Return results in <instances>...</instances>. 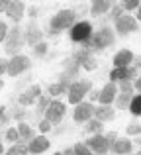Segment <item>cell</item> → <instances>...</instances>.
Returning <instances> with one entry per match:
<instances>
[{
  "instance_id": "6da1fadb",
  "label": "cell",
  "mask_w": 141,
  "mask_h": 155,
  "mask_svg": "<svg viewBox=\"0 0 141 155\" xmlns=\"http://www.w3.org/2000/svg\"><path fill=\"white\" fill-rule=\"evenodd\" d=\"M116 43V34L114 30H112L110 26H102L98 28V30L92 31L90 39H86L84 43H80V45L84 47V49H88L94 55V53H100L104 49H108V47H112Z\"/></svg>"
},
{
  "instance_id": "7a4b0ae2",
  "label": "cell",
  "mask_w": 141,
  "mask_h": 155,
  "mask_svg": "<svg viewBox=\"0 0 141 155\" xmlns=\"http://www.w3.org/2000/svg\"><path fill=\"white\" fill-rule=\"evenodd\" d=\"M2 47H4V53L10 57L14 55H20V51L26 47L24 43V30L20 26H14V28H8V34L2 41Z\"/></svg>"
},
{
  "instance_id": "3957f363",
  "label": "cell",
  "mask_w": 141,
  "mask_h": 155,
  "mask_svg": "<svg viewBox=\"0 0 141 155\" xmlns=\"http://www.w3.org/2000/svg\"><path fill=\"white\" fill-rule=\"evenodd\" d=\"M75 24H76V12L75 10H59L57 14L51 18L49 30L61 34V31H65V30H71Z\"/></svg>"
},
{
  "instance_id": "277c9868",
  "label": "cell",
  "mask_w": 141,
  "mask_h": 155,
  "mask_svg": "<svg viewBox=\"0 0 141 155\" xmlns=\"http://www.w3.org/2000/svg\"><path fill=\"white\" fill-rule=\"evenodd\" d=\"M92 88H94V87H92V83H90V81H86V79L71 83V87L67 88V100H69V104L75 106V104L82 102L84 96H86Z\"/></svg>"
},
{
  "instance_id": "5b68a950",
  "label": "cell",
  "mask_w": 141,
  "mask_h": 155,
  "mask_svg": "<svg viewBox=\"0 0 141 155\" xmlns=\"http://www.w3.org/2000/svg\"><path fill=\"white\" fill-rule=\"evenodd\" d=\"M71 59L75 61V63L79 65L80 69H84V71H94V69L98 67V61H96V57L92 55L88 49H84L82 45H76L75 49H72Z\"/></svg>"
},
{
  "instance_id": "8992f818",
  "label": "cell",
  "mask_w": 141,
  "mask_h": 155,
  "mask_svg": "<svg viewBox=\"0 0 141 155\" xmlns=\"http://www.w3.org/2000/svg\"><path fill=\"white\" fill-rule=\"evenodd\" d=\"M31 67V61H30V57L27 55H14V57H10L8 59V67H6V75L8 77H20L22 73H26L27 69Z\"/></svg>"
},
{
  "instance_id": "52a82bcc",
  "label": "cell",
  "mask_w": 141,
  "mask_h": 155,
  "mask_svg": "<svg viewBox=\"0 0 141 155\" xmlns=\"http://www.w3.org/2000/svg\"><path fill=\"white\" fill-rule=\"evenodd\" d=\"M65 114H67V104L61 102V100H57V98H53L51 104H49V108L43 112V118L53 126V124H61V120L65 118Z\"/></svg>"
},
{
  "instance_id": "ba28073f",
  "label": "cell",
  "mask_w": 141,
  "mask_h": 155,
  "mask_svg": "<svg viewBox=\"0 0 141 155\" xmlns=\"http://www.w3.org/2000/svg\"><path fill=\"white\" fill-rule=\"evenodd\" d=\"M92 24L90 22H76L75 26L69 30V35H71V41H75V43H84L86 39H90V35H92Z\"/></svg>"
},
{
  "instance_id": "9c48e42d",
  "label": "cell",
  "mask_w": 141,
  "mask_h": 155,
  "mask_svg": "<svg viewBox=\"0 0 141 155\" xmlns=\"http://www.w3.org/2000/svg\"><path fill=\"white\" fill-rule=\"evenodd\" d=\"M137 20L133 18V16H130V14H123L120 20H116L114 22V34L116 35H130V34H133V31H137Z\"/></svg>"
},
{
  "instance_id": "30bf717a",
  "label": "cell",
  "mask_w": 141,
  "mask_h": 155,
  "mask_svg": "<svg viewBox=\"0 0 141 155\" xmlns=\"http://www.w3.org/2000/svg\"><path fill=\"white\" fill-rule=\"evenodd\" d=\"M39 41H43V30L37 26V22L31 20V22L27 24V28L24 30V43H26L27 47H35Z\"/></svg>"
},
{
  "instance_id": "8fae6325",
  "label": "cell",
  "mask_w": 141,
  "mask_h": 155,
  "mask_svg": "<svg viewBox=\"0 0 141 155\" xmlns=\"http://www.w3.org/2000/svg\"><path fill=\"white\" fill-rule=\"evenodd\" d=\"M92 114H94V104L92 102H79L75 104V112H72V120L76 122V124H86L88 120L92 118Z\"/></svg>"
},
{
  "instance_id": "7c38bea8",
  "label": "cell",
  "mask_w": 141,
  "mask_h": 155,
  "mask_svg": "<svg viewBox=\"0 0 141 155\" xmlns=\"http://www.w3.org/2000/svg\"><path fill=\"white\" fill-rule=\"evenodd\" d=\"M137 75H139V71L137 69H133L130 65V67H114L110 71V83H120V81H133V79H137Z\"/></svg>"
},
{
  "instance_id": "4fadbf2b",
  "label": "cell",
  "mask_w": 141,
  "mask_h": 155,
  "mask_svg": "<svg viewBox=\"0 0 141 155\" xmlns=\"http://www.w3.org/2000/svg\"><path fill=\"white\" fill-rule=\"evenodd\" d=\"M41 94H43V92H41V87H39V84H31V87H27L24 92H20L18 104L24 106V108H27V106L35 104V100H37Z\"/></svg>"
},
{
  "instance_id": "5bb4252c",
  "label": "cell",
  "mask_w": 141,
  "mask_h": 155,
  "mask_svg": "<svg viewBox=\"0 0 141 155\" xmlns=\"http://www.w3.org/2000/svg\"><path fill=\"white\" fill-rule=\"evenodd\" d=\"M4 14L8 16V18L14 22V26H18L20 22H22L24 14H26V4L22 2V0H14V2H8L6 6V12Z\"/></svg>"
},
{
  "instance_id": "9a60e30c",
  "label": "cell",
  "mask_w": 141,
  "mask_h": 155,
  "mask_svg": "<svg viewBox=\"0 0 141 155\" xmlns=\"http://www.w3.org/2000/svg\"><path fill=\"white\" fill-rule=\"evenodd\" d=\"M84 145H86L92 153H98V155H106L108 153V145H106V140H104V134L90 136L86 141H84Z\"/></svg>"
},
{
  "instance_id": "2e32d148",
  "label": "cell",
  "mask_w": 141,
  "mask_h": 155,
  "mask_svg": "<svg viewBox=\"0 0 141 155\" xmlns=\"http://www.w3.org/2000/svg\"><path fill=\"white\" fill-rule=\"evenodd\" d=\"M116 94H118V87H116V83H106L102 88H100L98 102L102 106H112V104H114Z\"/></svg>"
},
{
  "instance_id": "e0dca14e",
  "label": "cell",
  "mask_w": 141,
  "mask_h": 155,
  "mask_svg": "<svg viewBox=\"0 0 141 155\" xmlns=\"http://www.w3.org/2000/svg\"><path fill=\"white\" fill-rule=\"evenodd\" d=\"M49 147H51V141L47 140L45 136H35L34 140H30V143H27V153L39 155V153H45Z\"/></svg>"
},
{
  "instance_id": "ac0fdd59",
  "label": "cell",
  "mask_w": 141,
  "mask_h": 155,
  "mask_svg": "<svg viewBox=\"0 0 141 155\" xmlns=\"http://www.w3.org/2000/svg\"><path fill=\"white\" fill-rule=\"evenodd\" d=\"M92 118H96V120L100 122H112L116 118V108H112V106H94V114H92Z\"/></svg>"
},
{
  "instance_id": "d6986e66",
  "label": "cell",
  "mask_w": 141,
  "mask_h": 155,
  "mask_svg": "<svg viewBox=\"0 0 141 155\" xmlns=\"http://www.w3.org/2000/svg\"><path fill=\"white\" fill-rule=\"evenodd\" d=\"M79 71H80V67H79V65H76L75 61L71 59V57H67V59L63 61V71H61V73H63V75H65L67 79L71 81V83L79 81V79H76V77H79Z\"/></svg>"
},
{
  "instance_id": "ffe728a7",
  "label": "cell",
  "mask_w": 141,
  "mask_h": 155,
  "mask_svg": "<svg viewBox=\"0 0 141 155\" xmlns=\"http://www.w3.org/2000/svg\"><path fill=\"white\" fill-rule=\"evenodd\" d=\"M112 153H116V155H127V153H131L133 151V143H131V140H127V137H122V140H116V143L112 145V149H110Z\"/></svg>"
},
{
  "instance_id": "44dd1931",
  "label": "cell",
  "mask_w": 141,
  "mask_h": 155,
  "mask_svg": "<svg viewBox=\"0 0 141 155\" xmlns=\"http://www.w3.org/2000/svg\"><path fill=\"white\" fill-rule=\"evenodd\" d=\"M133 53H131L130 49H122V51H118V53H116V55H114V59H112V61H114V67H130V65H131V61H133Z\"/></svg>"
},
{
  "instance_id": "7402d4cb",
  "label": "cell",
  "mask_w": 141,
  "mask_h": 155,
  "mask_svg": "<svg viewBox=\"0 0 141 155\" xmlns=\"http://www.w3.org/2000/svg\"><path fill=\"white\" fill-rule=\"evenodd\" d=\"M112 8V2H108V0H96V2L90 4V16L92 18H100V16L108 14Z\"/></svg>"
},
{
  "instance_id": "603a6c76",
  "label": "cell",
  "mask_w": 141,
  "mask_h": 155,
  "mask_svg": "<svg viewBox=\"0 0 141 155\" xmlns=\"http://www.w3.org/2000/svg\"><path fill=\"white\" fill-rule=\"evenodd\" d=\"M16 130H18V136H20V140H26V141H30V140H34V137H35V130L31 128V126L27 124V122H18Z\"/></svg>"
},
{
  "instance_id": "cb8c5ba5",
  "label": "cell",
  "mask_w": 141,
  "mask_h": 155,
  "mask_svg": "<svg viewBox=\"0 0 141 155\" xmlns=\"http://www.w3.org/2000/svg\"><path fill=\"white\" fill-rule=\"evenodd\" d=\"M84 130H86V134H90V136L102 134L104 132V122L96 120V118H90V120L86 122V126H84Z\"/></svg>"
},
{
  "instance_id": "d4e9b609",
  "label": "cell",
  "mask_w": 141,
  "mask_h": 155,
  "mask_svg": "<svg viewBox=\"0 0 141 155\" xmlns=\"http://www.w3.org/2000/svg\"><path fill=\"white\" fill-rule=\"evenodd\" d=\"M51 100H53V98H51L49 94H45V92H43V94L39 96L37 100H35V104H37V108H35V114H37V116H43V112L49 108Z\"/></svg>"
},
{
  "instance_id": "484cf974",
  "label": "cell",
  "mask_w": 141,
  "mask_h": 155,
  "mask_svg": "<svg viewBox=\"0 0 141 155\" xmlns=\"http://www.w3.org/2000/svg\"><path fill=\"white\" fill-rule=\"evenodd\" d=\"M131 96H133V94H122V92H118L116 98H114V108H120V110L127 108L130 102H131Z\"/></svg>"
},
{
  "instance_id": "4316f807",
  "label": "cell",
  "mask_w": 141,
  "mask_h": 155,
  "mask_svg": "<svg viewBox=\"0 0 141 155\" xmlns=\"http://www.w3.org/2000/svg\"><path fill=\"white\" fill-rule=\"evenodd\" d=\"M45 94H49L51 98H57V96H61V94H67V88L63 87V84H59V83H53V84L47 87Z\"/></svg>"
},
{
  "instance_id": "83f0119b",
  "label": "cell",
  "mask_w": 141,
  "mask_h": 155,
  "mask_svg": "<svg viewBox=\"0 0 141 155\" xmlns=\"http://www.w3.org/2000/svg\"><path fill=\"white\" fill-rule=\"evenodd\" d=\"M127 110H130L133 116H139L141 114V94L139 96L137 94L131 96V102H130V106H127Z\"/></svg>"
},
{
  "instance_id": "f1b7e54d",
  "label": "cell",
  "mask_w": 141,
  "mask_h": 155,
  "mask_svg": "<svg viewBox=\"0 0 141 155\" xmlns=\"http://www.w3.org/2000/svg\"><path fill=\"white\" fill-rule=\"evenodd\" d=\"M122 16H123V10H122V6H120V4H112L110 12H108V18H110L112 22H116V20H120Z\"/></svg>"
},
{
  "instance_id": "f546056e",
  "label": "cell",
  "mask_w": 141,
  "mask_h": 155,
  "mask_svg": "<svg viewBox=\"0 0 141 155\" xmlns=\"http://www.w3.org/2000/svg\"><path fill=\"white\" fill-rule=\"evenodd\" d=\"M116 87H118V92H122V94H133L135 92L130 81H120V83H116Z\"/></svg>"
},
{
  "instance_id": "4dcf8cb0",
  "label": "cell",
  "mask_w": 141,
  "mask_h": 155,
  "mask_svg": "<svg viewBox=\"0 0 141 155\" xmlns=\"http://www.w3.org/2000/svg\"><path fill=\"white\" fill-rule=\"evenodd\" d=\"M31 49H34V55H35V57H45V55H47V49H49V47H47V43H45V41H39L37 45L31 47Z\"/></svg>"
},
{
  "instance_id": "1f68e13d",
  "label": "cell",
  "mask_w": 141,
  "mask_h": 155,
  "mask_svg": "<svg viewBox=\"0 0 141 155\" xmlns=\"http://www.w3.org/2000/svg\"><path fill=\"white\" fill-rule=\"evenodd\" d=\"M122 6V10L123 12H131V10H137V8H141V4H139V0H126V2H122L120 4Z\"/></svg>"
},
{
  "instance_id": "d6a6232c",
  "label": "cell",
  "mask_w": 141,
  "mask_h": 155,
  "mask_svg": "<svg viewBox=\"0 0 141 155\" xmlns=\"http://www.w3.org/2000/svg\"><path fill=\"white\" fill-rule=\"evenodd\" d=\"M4 137H6L10 143H16V141L20 140V136H18V130L16 128H8L6 132H4Z\"/></svg>"
},
{
  "instance_id": "836d02e7",
  "label": "cell",
  "mask_w": 141,
  "mask_h": 155,
  "mask_svg": "<svg viewBox=\"0 0 141 155\" xmlns=\"http://www.w3.org/2000/svg\"><path fill=\"white\" fill-rule=\"evenodd\" d=\"M12 118H10V108L8 106H0V126L2 124H8Z\"/></svg>"
},
{
  "instance_id": "e575fe53",
  "label": "cell",
  "mask_w": 141,
  "mask_h": 155,
  "mask_svg": "<svg viewBox=\"0 0 141 155\" xmlns=\"http://www.w3.org/2000/svg\"><path fill=\"white\" fill-rule=\"evenodd\" d=\"M72 151H75V155H92V151L86 147L84 143H76L72 145Z\"/></svg>"
},
{
  "instance_id": "d590c367",
  "label": "cell",
  "mask_w": 141,
  "mask_h": 155,
  "mask_svg": "<svg viewBox=\"0 0 141 155\" xmlns=\"http://www.w3.org/2000/svg\"><path fill=\"white\" fill-rule=\"evenodd\" d=\"M104 140H106V145H108V151L112 149V145L116 143V140H118V134L116 132H108L106 136H104Z\"/></svg>"
},
{
  "instance_id": "8d00e7d4",
  "label": "cell",
  "mask_w": 141,
  "mask_h": 155,
  "mask_svg": "<svg viewBox=\"0 0 141 155\" xmlns=\"http://www.w3.org/2000/svg\"><path fill=\"white\" fill-rule=\"evenodd\" d=\"M126 134L127 136H139L141 134V124H130L126 128Z\"/></svg>"
},
{
  "instance_id": "74e56055",
  "label": "cell",
  "mask_w": 141,
  "mask_h": 155,
  "mask_svg": "<svg viewBox=\"0 0 141 155\" xmlns=\"http://www.w3.org/2000/svg\"><path fill=\"white\" fill-rule=\"evenodd\" d=\"M51 128H53V126H51V124H49V122H47V120H45V118H43V120H41V122H39V132H41V134H43V136H45V134H47V132H51Z\"/></svg>"
},
{
  "instance_id": "f35d334b",
  "label": "cell",
  "mask_w": 141,
  "mask_h": 155,
  "mask_svg": "<svg viewBox=\"0 0 141 155\" xmlns=\"http://www.w3.org/2000/svg\"><path fill=\"white\" fill-rule=\"evenodd\" d=\"M6 34H8V26H6V22H0V43L4 41Z\"/></svg>"
},
{
  "instance_id": "ab89813d",
  "label": "cell",
  "mask_w": 141,
  "mask_h": 155,
  "mask_svg": "<svg viewBox=\"0 0 141 155\" xmlns=\"http://www.w3.org/2000/svg\"><path fill=\"white\" fill-rule=\"evenodd\" d=\"M6 67H8V59L6 57H0V77L6 75Z\"/></svg>"
},
{
  "instance_id": "60d3db41",
  "label": "cell",
  "mask_w": 141,
  "mask_h": 155,
  "mask_svg": "<svg viewBox=\"0 0 141 155\" xmlns=\"http://www.w3.org/2000/svg\"><path fill=\"white\" fill-rule=\"evenodd\" d=\"M98 94H100L98 88H92V91L88 92V96H90V102H96V100H98Z\"/></svg>"
},
{
  "instance_id": "b9f144b4",
  "label": "cell",
  "mask_w": 141,
  "mask_h": 155,
  "mask_svg": "<svg viewBox=\"0 0 141 155\" xmlns=\"http://www.w3.org/2000/svg\"><path fill=\"white\" fill-rule=\"evenodd\" d=\"M30 18H31V20L37 18V8H35V6H31V8H30Z\"/></svg>"
},
{
  "instance_id": "7bdbcfd3",
  "label": "cell",
  "mask_w": 141,
  "mask_h": 155,
  "mask_svg": "<svg viewBox=\"0 0 141 155\" xmlns=\"http://www.w3.org/2000/svg\"><path fill=\"white\" fill-rule=\"evenodd\" d=\"M2 155H20V153H18V151H16V147H14V145H12V147H10V149H8V151H4Z\"/></svg>"
},
{
  "instance_id": "ee69618b",
  "label": "cell",
  "mask_w": 141,
  "mask_h": 155,
  "mask_svg": "<svg viewBox=\"0 0 141 155\" xmlns=\"http://www.w3.org/2000/svg\"><path fill=\"white\" fill-rule=\"evenodd\" d=\"M6 6H8L6 0H0V14H4V12H6Z\"/></svg>"
},
{
  "instance_id": "f6af8a7d",
  "label": "cell",
  "mask_w": 141,
  "mask_h": 155,
  "mask_svg": "<svg viewBox=\"0 0 141 155\" xmlns=\"http://www.w3.org/2000/svg\"><path fill=\"white\" fill-rule=\"evenodd\" d=\"M63 155H75V151H72V147H67L63 149Z\"/></svg>"
},
{
  "instance_id": "bcb514c9",
  "label": "cell",
  "mask_w": 141,
  "mask_h": 155,
  "mask_svg": "<svg viewBox=\"0 0 141 155\" xmlns=\"http://www.w3.org/2000/svg\"><path fill=\"white\" fill-rule=\"evenodd\" d=\"M2 153H4V143L0 141V155H2Z\"/></svg>"
},
{
  "instance_id": "7dc6e473",
  "label": "cell",
  "mask_w": 141,
  "mask_h": 155,
  "mask_svg": "<svg viewBox=\"0 0 141 155\" xmlns=\"http://www.w3.org/2000/svg\"><path fill=\"white\" fill-rule=\"evenodd\" d=\"M2 87H4V81H2V79H0V91H2Z\"/></svg>"
},
{
  "instance_id": "c3c4849f",
  "label": "cell",
  "mask_w": 141,
  "mask_h": 155,
  "mask_svg": "<svg viewBox=\"0 0 141 155\" xmlns=\"http://www.w3.org/2000/svg\"><path fill=\"white\" fill-rule=\"evenodd\" d=\"M53 155H63V151H57V153H53Z\"/></svg>"
},
{
  "instance_id": "681fc988",
  "label": "cell",
  "mask_w": 141,
  "mask_h": 155,
  "mask_svg": "<svg viewBox=\"0 0 141 155\" xmlns=\"http://www.w3.org/2000/svg\"><path fill=\"white\" fill-rule=\"evenodd\" d=\"M127 155H141V153H127Z\"/></svg>"
}]
</instances>
